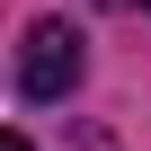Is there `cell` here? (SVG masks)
Listing matches in <instances>:
<instances>
[{"instance_id":"obj_3","label":"cell","mask_w":151,"mask_h":151,"mask_svg":"<svg viewBox=\"0 0 151 151\" xmlns=\"http://www.w3.org/2000/svg\"><path fill=\"white\" fill-rule=\"evenodd\" d=\"M142 9H151V0H142Z\"/></svg>"},{"instance_id":"obj_1","label":"cell","mask_w":151,"mask_h":151,"mask_svg":"<svg viewBox=\"0 0 151 151\" xmlns=\"http://www.w3.org/2000/svg\"><path fill=\"white\" fill-rule=\"evenodd\" d=\"M80 27H62V18H36L27 36H18V98H71V80H80Z\"/></svg>"},{"instance_id":"obj_2","label":"cell","mask_w":151,"mask_h":151,"mask_svg":"<svg viewBox=\"0 0 151 151\" xmlns=\"http://www.w3.org/2000/svg\"><path fill=\"white\" fill-rule=\"evenodd\" d=\"M0 151H36V142H27V133H9V142H0Z\"/></svg>"}]
</instances>
